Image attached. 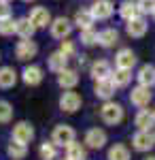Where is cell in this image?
I'll return each mask as SVG.
<instances>
[{
	"mask_svg": "<svg viewBox=\"0 0 155 160\" xmlns=\"http://www.w3.org/2000/svg\"><path fill=\"white\" fill-rule=\"evenodd\" d=\"M89 11L94 15V19H108L113 15V11H115V7H113L110 0H96Z\"/></svg>",
	"mask_w": 155,
	"mask_h": 160,
	"instance_id": "3",
	"label": "cell"
},
{
	"mask_svg": "<svg viewBox=\"0 0 155 160\" xmlns=\"http://www.w3.org/2000/svg\"><path fill=\"white\" fill-rule=\"evenodd\" d=\"M13 139L17 141V143H30L32 139H34V130H32V126L28 122H19L15 128H13Z\"/></svg>",
	"mask_w": 155,
	"mask_h": 160,
	"instance_id": "6",
	"label": "cell"
},
{
	"mask_svg": "<svg viewBox=\"0 0 155 160\" xmlns=\"http://www.w3.org/2000/svg\"><path fill=\"white\" fill-rule=\"evenodd\" d=\"M138 9H140V13H155V0H140Z\"/></svg>",
	"mask_w": 155,
	"mask_h": 160,
	"instance_id": "34",
	"label": "cell"
},
{
	"mask_svg": "<svg viewBox=\"0 0 155 160\" xmlns=\"http://www.w3.org/2000/svg\"><path fill=\"white\" fill-rule=\"evenodd\" d=\"M98 32H96L94 28H87V30H81V43L83 45H94V43H98Z\"/></svg>",
	"mask_w": 155,
	"mask_h": 160,
	"instance_id": "30",
	"label": "cell"
},
{
	"mask_svg": "<svg viewBox=\"0 0 155 160\" xmlns=\"http://www.w3.org/2000/svg\"><path fill=\"white\" fill-rule=\"evenodd\" d=\"M147 160H155V156H149V158H147Z\"/></svg>",
	"mask_w": 155,
	"mask_h": 160,
	"instance_id": "37",
	"label": "cell"
},
{
	"mask_svg": "<svg viewBox=\"0 0 155 160\" xmlns=\"http://www.w3.org/2000/svg\"><path fill=\"white\" fill-rule=\"evenodd\" d=\"M58 83L62 88H66V90H72V88L79 83V75H77V71H72V68H64L58 75Z\"/></svg>",
	"mask_w": 155,
	"mask_h": 160,
	"instance_id": "15",
	"label": "cell"
},
{
	"mask_svg": "<svg viewBox=\"0 0 155 160\" xmlns=\"http://www.w3.org/2000/svg\"><path fill=\"white\" fill-rule=\"evenodd\" d=\"M136 126L140 128V130H149L151 126H155V113H151V111H138V115H136Z\"/></svg>",
	"mask_w": 155,
	"mask_h": 160,
	"instance_id": "22",
	"label": "cell"
},
{
	"mask_svg": "<svg viewBox=\"0 0 155 160\" xmlns=\"http://www.w3.org/2000/svg\"><path fill=\"white\" fill-rule=\"evenodd\" d=\"M24 2H32V0H24Z\"/></svg>",
	"mask_w": 155,
	"mask_h": 160,
	"instance_id": "38",
	"label": "cell"
},
{
	"mask_svg": "<svg viewBox=\"0 0 155 160\" xmlns=\"http://www.w3.org/2000/svg\"><path fill=\"white\" fill-rule=\"evenodd\" d=\"M132 143H134V148L138 149V152H149L155 145V137L149 130H138L134 135V139H132Z\"/></svg>",
	"mask_w": 155,
	"mask_h": 160,
	"instance_id": "4",
	"label": "cell"
},
{
	"mask_svg": "<svg viewBox=\"0 0 155 160\" xmlns=\"http://www.w3.org/2000/svg\"><path fill=\"white\" fill-rule=\"evenodd\" d=\"M15 24L17 22H13V17H7V19H0V34L2 37H9L15 32Z\"/></svg>",
	"mask_w": 155,
	"mask_h": 160,
	"instance_id": "32",
	"label": "cell"
},
{
	"mask_svg": "<svg viewBox=\"0 0 155 160\" xmlns=\"http://www.w3.org/2000/svg\"><path fill=\"white\" fill-rule=\"evenodd\" d=\"M138 83L144 88L155 86V66H151V64L140 66V71H138Z\"/></svg>",
	"mask_w": 155,
	"mask_h": 160,
	"instance_id": "16",
	"label": "cell"
},
{
	"mask_svg": "<svg viewBox=\"0 0 155 160\" xmlns=\"http://www.w3.org/2000/svg\"><path fill=\"white\" fill-rule=\"evenodd\" d=\"M66 62H68V58H66L62 51H55V53L49 56V68L55 71V73H62V71L66 68Z\"/></svg>",
	"mask_w": 155,
	"mask_h": 160,
	"instance_id": "25",
	"label": "cell"
},
{
	"mask_svg": "<svg viewBox=\"0 0 155 160\" xmlns=\"http://www.w3.org/2000/svg\"><path fill=\"white\" fill-rule=\"evenodd\" d=\"M74 137H77L74 130L70 126H66V124H60V126L53 128V143L55 145H70L74 141Z\"/></svg>",
	"mask_w": 155,
	"mask_h": 160,
	"instance_id": "2",
	"label": "cell"
},
{
	"mask_svg": "<svg viewBox=\"0 0 155 160\" xmlns=\"http://www.w3.org/2000/svg\"><path fill=\"white\" fill-rule=\"evenodd\" d=\"M94 15H92V11L89 9H83V11H79L77 15H74V24L79 26L81 30H87V28H92L94 26Z\"/></svg>",
	"mask_w": 155,
	"mask_h": 160,
	"instance_id": "24",
	"label": "cell"
},
{
	"mask_svg": "<svg viewBox=\"0 0 155 160\" xmlns=\"http://www.w3.org/2000/svg\"><path fill=\"white\" fill-rule=\"evenodd\" d=\"M34 28H47V24H51V15L45 7H34L32 11H30V17H28Z\"/></svg>",
	"mask_w": 155,
	"mask_h": 160,
	"instance_id": "9",
	"label": "cell"
},
{
	"mask_svg": "<svg viewBox=\"0 0 155 160\" xmlns=\"http://www.w3.org/2000/svg\"><path fill=\"white\" fill-rule=\"evenodd\" d=\"M26 152H28V149H26L24 143H17V141H15V143H11V145H9V154H11L15 160H21L26 156Z\"/></svg>",
	"mask_w": 155,
	"mask_h": 160,
	"instance_id": "31",
	"label": "cell"
},
{
	"mask_svg": "<svg viewBox=\"0 0 155 160\" xmlns=\"http://www.w3.org/2000/svg\"><path fill=\"white\" fill-rule=\"evenodd\" d=\"M100 115L106 124H119L123 120V107L117 102H104L100 109Z\"/></svg>",
	"mask_w": 155,
	"mask_h": 160,
	"instance_id": "1",
	"label": "cell"
},
{
	"mask_svg": "<svg viewBox=\"0 0 155 160\" xmlns=\"http://www.w3.org/2000/svg\"><path fill=\"white\" fill-rule=\"evenodd\" d=\"M130 100L136 105V107H147L149 100H151V92H149V88H144V86L134 88L132 94H130Z\"/></svg>",
	"mask_w": 155,
	"mask_h": 160,
	"instance_id": "12",
	"label": "cell"
},
{
	"mask_svg": "<svg viewBox=\"0 0 155 160\" xmlns=\"http://www.w3.org/2000/svg\"><path fill=\"white\" fill-rule=\"evenodd\" d=\"M2 2H9V0H2Z\"/></svg>",
	"mask_w": 155,
	"mask_h": 160,
	"instance_id": "39",
	"label": "cell"
},
{
	"mask_svg": "<svg viewBox=\"0 0 155 160\" xmlns=\"http://www.w3.org/2000/svg\"><path fill=\"white\" fill-rule=\"evenodd\" d=\"M66 160H68V158H66Z\"/></svg>",
	"mask_w": 155,
	"mask_h": 160,
	"instance_id": "41",
	"label": "cell"
},
{
	"mask_svg": "<svg viewBox=\"0 0 155 160\" xmlns=\"http://www.w3.org/2000/svg\"><path fill=\"white\" fill-rule=\"evenodd\" d=\"M24 81L28 86H38L43 81V71L38 66H26L24 68Z\"/></svg>",
	"mask_w": 155,
	"mask_h": 160,
	"instance_id": "20",
	"label": "cell"
},
{
	"mask_svg": "<svg viewBox=\"0 0 155 160\" xmlns=\"http://www.w3.org/2000/svg\"><path fill=\"white\" fill-rule=\"evenodd\" d=\"M38 47H36L34 41H30V38H24V41H19L17 43V47H15V53H17V58L19 60H30V58H34Z\"/></svg>",
	"mask_w": 155,
	"mask_h": 160,
	"instance_id": "7",
	"label": "cell"
},
{
	"mask_svg": "<svg viewBox=\"0 0 155 160\" xmlns=\"http://www.w3.org/2000/svg\"><path fill=\"white\" fill-rule=\"evenodd\" d=\"M13 118V109H11V105L7 102V100H0V122L4 124V122H9Z\"/></svg>",
	"mask_w": 155,
	"mask_h": 160,
	"instance_id": "33",
	"label": "cell"
},
{
	"mask_svg": "<svg viewBox=\"0 0 155 160\" xmlns=\"http://www.w3.org/2000/svg\"><path fill=\"white\" fill-rule=\"evenodd\" d=\"M66 158L68 160H85V148L81 143L72 141L70 145H66Z\"/></svg>",
	"mask_w": 155,
	"mask_h": 160,
	"instance_id": "26",
	"label": "cell"
},
{
	"mask_svg": "<svg viewBox=\"0 0 155 160\" xmlns=\"http://www.w3.org/2000/svg\"><path fill=\"white\" fill-rule=\"evenodd\" d=\"M81 107V96L77 92H64L60 98V109L66 113H74V111Z\"/></svg>",
	"mask_w": 155,
	"mask_h": 160,
	"instance_id": "5",
	"label": "cell"
},
{
	"mask_svg": "<svg viewBox=\"0 0 155 160\" xmlns=\"http://www.w3.org/2000/svg\"><path fill=\"white\" fill-rule=\"evenodd\" d=\"M92 77H94L96 81H100V79H108V77H110V66H108V62L106 60L94 62V64H92Z\"/></svg>",
	"mask_w": 155,
	"mask_h": 160,
	"instance_id": "19",
	"label": "cell"
},
{
	"mask_svg": "<svg viewBox=\"0 0 155 160\" xmlns=\"http://www.w3.org/2000/svg\"><path fill=\"white\" fill-rule=\"evenodd\" d=\"M55 156H58L55 143H47V141H45V143L40 145V158H43V160H53Z\"/></svg>",
	"mask_w": 155,
	"mask_h": 160,
	"instance_id": "29",
	"label": "cell"
},
{
	"mask_svg": "<svg viewBox=\"0 0 155 160\" xmlns=\"http://www.w3.org/2000/svg\"><path fill=\"white\" fill-rule=\"evenodd\" d=\"M108 160H130V152L125 145H113L108 149Z\"/></svg>",
	"mask_w": 155,
	"mask_h": 160,
	"instance_id": "28",
	"label": "cell"
},
{
	"mask_svg": "<svg viewBox=\"0 0 155 160\" xmlns=\"http://www.w3.org/2000/svg\"><path fill=\"white\" fill-rule=\"evenodd\" d=\"M115 64L117 68H123V71H132V66L136 64V53L132 49H121L117 56H115Z\"/></svg>",
	"mask_w": 155,
	"mask_h": 160,
	"instance_id": "10",
	"label": "cell"
},
{
	"mask_svg": "<svg viewBox=\"0 0 155 160\" xmlns=\"http://www.w3.org/2000/svg\"><path fill=\"white\" fill-rule=\"evenodd\" d=\"M153 15H155V13H153Z\"/></svg>",
	"mask_w": 155,
	"mask_h": 160,
	"instance_id": "40",
	"label": "cell"
},
{
	"mask_svg": "<svg viewBox=\"0 0 155 160\" xmlns=\"http://www.w3.org/2000/svg\"><path fill=\"white\" fill-rule=\"evenodd\" d=\"M70 30H72V22L66 17H58V19L51 22V34L55 38H66L70 34Z\"/></svg>",
	"mask_w": 155,
	"mask_h": 160,
	"instance_id": "8",
	"label": "cell"
},
{
	"mask_svg": "<svg viewBox=\"0 0 155 160\" xmlns=\"http://www.w3.org/2000/svg\"><path fill=\"white\" fill-rule=\"evenodd\" d=\"M34 24L28 19V17H21V19H17V24H15V34H19L21 38H32L34 34Z\"/></svg>",
	"mask_w": 155,
	"mask_h": 160,
	"instance_id": "17",
	"label": "cell"
},
{
	"mask_svg": "<svg viewBox=\"0 0 155 160\" xmlns=\"http://www.w3.org/2000/svg\"><path fill=\"white\" fill-rule=\"evenodd\" d=\"M115 83H113V79L108 77V79H100L98 83H96V96L98 98H104V100H108L113 94H115Z\"/></svg>",
	"mask_w": 155,
	"mask_h": 160,
	"instance_id": "13",
	"label": "cell"
},
{
	"mask_svg": "<svg viewBox=\"0 0 155 160\" xmlns=\"http://www.w3.org/2000/svg\"><path fill=\"white\" fill-rule=\"evenodd\" d=\"M119 13H121V17L123 19H136V17H140V9H138V2H132V0H125L123 4H121V9H119Z\"/></svg>",
	"mask_w": 155,
	"mask_h": 160,
	"instance_id": "18",
	"label": "cell"
},
{
	"mask_svg": "<svg viewBox=\"0 0 155 160\" xmlns=\"http://www.w3.org/2000/svg\"><path fill=\"white\" fill-rule=\"evenodd\" d=\"M110 79H113V83H115L117 88H125L128 83H130L132 75H130V71H123V68H117L115 73H110Z\"/></svg>",
	"mask_w": 155,
	"mask_h": 160,
	"instance_id": "27",
	"label": "cell"
},
{
	"mask_svg": "<svg viewBox=\"0 0 155 160\" xmlns=\"http://www.w3.org/2000/svg\"><path fill=\"white\" fill-rule=\"evenodd\" d=\"M125 30H128V34L134 38H140L147 34V22H144L143 17H136V19H130L128 26H125Z\"/></svg>",
	"mask_w": 155,
	"mask_h": 160,
	"instance_id": "14",
	"label": "cell"
},
{
	"mask_svg": "<svg viewBox=\"0 0 155 160\" xmlns=\"http://www.w3.org/2000/svg\"><path fill=\"white\" fill-rule=\"evenodd\" d=\"M117 41H119V32H117L115 28H106V30H102L100 37H98V43H100L102 47H113Z\"/></svg>",
	"mask_w": 155,
	"mask_h": 160,
	"instance_id": "21",
	"label": "cell"
},
{
	"mask_svg": "<svg viewBox=\"0 0 155 160\" xmlns=\"http://www.w3.org/2000/svg\"><path fill=\"white\" fill-rule=\"evenodd\" d=\"M17 81V73L11 66H2L0 68V88H13Z\"/></svg>",
	"mask_w": 155,
	"mask_h": 160,
	"instance_id": "23",
	"label": "cell"
},
{
	"mask_svg": "<svg viewBox=\"0 0 155 160\" xmlns=\"http://www.w3.org/2000/svg\"><path fill=\"white\" fill-rule=\"evenodd\" d=\"M85 143H87L89 148H94V149H100L106 143V132L100 130V128H92V130H87V135H85Z\"/></svg>",
	"mask_w": 155,
	"mask_h": 160,
	"instance_id": "11",
	"label": "cell"
},
{
	"mask_svg": "<svg viewBox=\"0 0 155 160\" xmlns=\"http://www.w3.org/2000/svg\"><path fill=\"white\" fill-rule=\"evenodd\" d=\"M60 51L66 56V58H70V56H74V43L72 41H62V47Z\"/></svg>",
	"mask_w": 155,
	"mask_h": 160,
	"instance_id": "35",
	"label": "cell"
},
{
	"mask_svg": "<svg viewBox=\"0 0 155 160\" xmlns=\"http://www.w3.org/2000/svg\"><path fill=\"white\" fill-rule=\"evenodd\" d=\"M7 17H11V7H9V2L0 0V19H7Z\"/></svg>",
	"mask_w": 155,
	"mask_h": 160,
	"instance_id": "36",
	"label": "cell"
}]
</instances>
